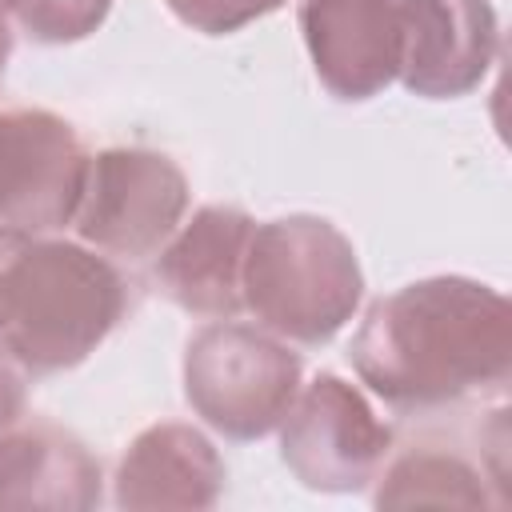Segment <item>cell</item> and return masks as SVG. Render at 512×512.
<instances>
[{"label":"cell","mask_w":512,"mask_h":512,"mask_svg":"<svg viewBox=\"0 0 512 512\" xmlns=\"http://www.w3.org/2000/svg\"><path fill=\"white\" fill-rule=\"evenodd\" d=\"M104 496L100 460L88 444L48 420L0 432V508L4 512H88Z\"/></svg>","instance_id":"cell-12"},{"label":"cell","mask_w":512,"mask_h":512,"mask_svg":"<svg viewBox=\"0 0 512 512\" xmlns=\"http://www.w3.org/2000/svg\"><path fill=\"white\" fill-rule=\"evenodd\" d=\"M4 8L36 44H76L108 20L112 0H4Z\"/></svg>","instance_id":"cell-14"},{"label":"cell","mask_w":512,"mask_h":512,"mask_svg":"<svg viewBox=\"0 0 512 512\" xmlns=\"http://www.w3.org/2000/svg\"><path fill=\"white\" fill-rule=\"evenodd\" d=\"M392 452V428L336 372L304 384L280 420V460L312 492H360Z\"/></svg>","instance_id":"cell-6"},{"label":"cell","mask_w":512,"mask_h":512,"mask_svg":"<svg viewBox=\"0 0 512 512\" xmlns=\"http://www.w3.org/2000/svg\"><path fill=\"white\" fill-rule=\"evenodd\" d=\"M300 32L320 84L336 100H372L400 76V0H300Z\"/></svg>","instance_id":"cell-8"},{"label":"cell","mask_w":512,"mask_h":512,"mask_svg":"<svg viewBox=\"0 0 512 512\" xmlns=\"http://www.w3.org/2000/svg\"><path fill=\"white\" fill-rule=\"evenodd\" d=\"M404 60L400 84L424 100L468 96L492 68L500 48L488 0H400Z\"/></svg>","instance_id":"cell-9"},{"label":"cell","mask_w":512,"mask_h":512,"mask_svg":"<svg viewBox=\"0 0 512 512\" xmlns=\"http://www.w3.org/2000/svg\"><path fill=\"white\" fill-rule=\"evenodd\" d=\"M348 360L392 408L432 412L504 392L512 372V308L468 276H428L368 304Z\"/></svg>","instance_id":"cell-1"},{"label":"cell","mask_w":512,"mask_h":512,"mask_svg":"<svg viewBox=\"0 0 512 512\" xmlns=\"http://www.w3.org/2000/svg\"><path fill=\"white\" fill-rule=\"evenodd\" d=\"M124 308L128 284L108 256L0 224V344L32 376L84 364Z\"/></svg>","instance_id":"cell-2"},{"label":"cell","mask_w":512,"mask_h":512,"mask_svg":"<svg viewBox=\"0 0 512 512\" xmlns=\"http://www.w3.org/2000/svg\"><path fill=\"white\" fill-rule=\"evenodd\" d=\"M8 52H12V32H8V20H4V12H0V76H4Z\"/></svg>","instance_id":"cell-17"},{"label":"cell","mask_w":512,"mask_h":512,"mask_svg":"<svg viewBox=\"0 0 512 512\" xmlns=\"http://www.w3.org/2000/svg\"><path fill=\"white\" fill-rule=\"evenodd\" d=\"M376 508H504V476L456 448L412 444L376 472Z\"/></svg>","instance_id":"cell-13"},{"label":"cell","mask_w":512,"mask_h":512,"mask_svg":"<svg viewBox=\"0 0 512 512\" xmlns=\"http://www.w3.org/2000/svg\"><path fill=\"white\" fill-rule=\"evenodd\" d=\"M88 160L84 140L64 116L48 108L0 112V224L28 236L72 224Z\"/></svg>","instance_id":"cell-7"},{"label":"cell","mask_w":512,"mask_h":512,"mask_svg":"<svg viewBox=\"0 0 512 512\" xmlns=\"http://www.w3.org/2000/svg\"><path fill=\"white\" fill-rule=\"evenodd\" d=\"M304 364L288 340L260 324L216 320L184 348V396L192 412L228 440H260L280 428Z\"/></svg>","instance_id":"cell-4"},{"label":"cell","mask_w":512,"mask_h":512,"mask_svg":"<svg viewBox=\"0 0 512 512\" xmlns=\"http://www.w3.org/2000/svg\"><path fill=\"white\" fill-rule=\"evenodd\" d=\"M188 212L180 164L156 148H104L88 160L76 232L108 256H152Z\"/></svg>","instance_id":"cell-5"},{"label":"cell","mask_w":512,"mask_h":512,"mask_svg":"<svg viewBox=\"0 0 512 512\" xmlns=\"http://www.w3.org/2000/svg\"><path fill=\"white\" fill-rule=\"evenodd\" d=\"M28 404V368L0 344V432H8Z\"/></svg>","instance_id":"cell-16"},{"label":"cell","mask_w":512,"mask_h":512,"mask_svg":"<svg viewBox=\"0 0 512 512\" xmlns=\"http://www.w3.org/2000/svg\"><path fill=\"white\" fill-rule=\"evenodd\" d=\"M240 296L272 336L328 344L356 316L364 272L352 240L332 220L292 212L252 228Z\"/></svg>","instance_id":"cell-3"},{"label":"cell","mask_w":512,"mask_h":512,"mask_svg":"<svg viewBox=\"0 0 512 512\" xmlns=\"http://www.w3.org/2000/svg\"><path fill=\"white\" fill-rule=\"evenodd\" d=\"M256 220L236 204H204L164 240L156 256L160 292L192 312L228 320L244 308L240 280Z\"/></svg>","instance_id":"cell-10"},{"label":"cell","mask_w":512,"mask_h":512,"mask_svg":"<svg viewBox=\"0 0 512 512\" xmlns=\"http://www.w3.org/2000/svg\"><path fill=\"white\" fill-rule=\"evenodd\" d=\"M176 20H184L192 32L204 36H228L240 32L244 24L284 8L288 0H164Z\"/></svg>","instance_id":"cell-15"},{"label":"cell","mask_w":512,"mask_h":512,"mask_svg":"<svg viewBox=\"0 0 512 512\" xmlns=\"http://www.w3.org/2000/svg\"><path fill=\"white\" fill-rule=\"evenodd\" d=\"M0 12H4V0H0Z\"/></svg>","instance_id":"cell-18"},{"label":"cell","mask_w":512,"mask_h":512,"mask_svg":"<svg viewBox=\"0 0 512 512\" xmlns=\"http://www.w3.org/2000/svg\"><path fill=\"white\" fill-rule=\"evenodd\" d=\"M224 460L216 444L180 420H160L132 436L124 448L116 476H112V500L132 512H156V508H212L224 492Z\"/></svg>","instance_id":"cell-11"}]
</instances>
